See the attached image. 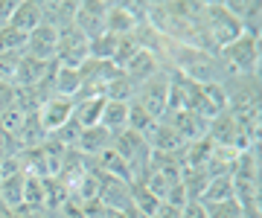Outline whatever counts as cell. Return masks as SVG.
I'll return each instance as SVG.
<instances>
[{
    "label": "cell",
    "instance_id": "obj_1",
    "mask_svg": "<svg viewBox=\"0 0 262 218\" xmlns=\"http://www.w3.org/2000/svg\"><path fill=\"white\" fill-rule=\"evenodd\" d=\"M201 29H204L207 41H210V47L215 53L245 35L242 23L230 15V9L225 3H204V9H201Z\"/></svg>",
    "mask_w": 262,
    "mask_h": 218
},
{
    "label": "cell",
    "instance_id": "obj_2",
    "mask_svg": "<svg viewBox=\"0 0 262 218\" xmlns=\"http://www.w3.org/2000/svg\"><path fill=\"white\" fill-rule=\"evenodd\" d=\"M219 64L225 70V79L230 76H259V38L242 35L225 50H219Z\"/></svg>",
    "mask_w": 262,
    "mask_h": 218
},
{
    "label": "cell",
    "instance_id": "obj_3",
    "mask_svg": "<svg viewBox=\"0 0 262 218\" xmlns=\"http://www.w3.org/2000/svg\"><path fill=\"white\" fill-rule=\"evenodd\" d=\"M146 9L149 3H108L105 15V32L108 35H134L146 23Z\"/></svg>",
    "mask_w": 262,
    "mask_h": 218
},
{
    "label": "cell",
    "instance_id": "obj_4",
    "mask_svg": "<svg viewBox=\"0 0 262 218\" xmlns=\"http://www.w3.org/2000/svg\"><path fill=\"white\" fill-rule=\"evenodd\" d=\"M134 102L140 105L143 111H149L155 119H163L169 102V67H163L158 76H151L149 82H143L134 93Z\"/></svg>",
    "mask_w": 262,
    "mask_h": 218
},
{
    "label": "cell",
    "instance_id": "obj_5",
    "mask_svg": "<svg viewBox=\"0 0 262 218\" xmlns=\"http://www.w3.org/2000/svg\"><path fill=\"white\" fill-rule=\"evenodd\" d=\"M84 61H88V38L76 27L61 29L58 32V44H56V64L79 70Z\"/></svg>",
    "mask_w": 262,
    "mask_h": 218
},
{
    "label": "cell",
    "instance_id": "obj_6",
    "mask_svg": "<svg viewBox=\"0 0 262 218\" xmlns=\"http://www.w3.org/2000/svg\"><path fill=\"white\" fill-rule=\"evenodd\" d=\"M105 15H108V3L105 0H82L76 6V20L73 27L91 41L105 32Z\"/></svg>",
    "mask_w": 262,
    "mask_h": 218
},
{
    "label": "cell",
    "instance_id": "obj_7",
    "mask_svg": "<svg viewBox=\"0 0 262 218\" xmlns=\"http://www.w3.org/2000/svg\"><path fill=\"white\" fill-rule=\"evenodd\" d=\"M163 67H166V64H163V61H160V56H155L151 50H137V53H134V58L122 67L120 73L128 79L134 87H140L143 82H149L151 76H158Z\"/></svg>",
    "mask_w": 262,
    "mask_h": 218
},
{
    "label": "cell",
    "instance_id": "obj_8",
    "mask_svg": "<svg viewBox=\"0 0 262 218\" xmlns=\"http://www.w3.org/2000/svg\"><path fill=\"white\" fill-rule=\"evenodd\" d=\"M56 44H58V32L47 23H41L27 35L24 56L38 58V61H56Z\"/></svg>",
    "mask_w": 262,
    "mask_h": 218
},
{
    "label": "cell",
    "instance_id": "obj_9",
    "mask_svg": "<svg viewBox=\"0 0 262 218\" xmlns=\"http://www.w3.org/2000/svg\"><path fill=\"white\" fill-rule=\"evenodd\" d=\"M160 123H166L184 142L201 140V137L207 134V123L198 114H192V111H166Z\"/></svg>",
    "mask_w": 262,
    "mask_h": 218
},
{
    "label": "cell",
    "instance_id": "obj_10",
    "mask_svg": "<svg viewBox=\"0 0 262 218\" xmlns=\"http://www.w3.org/2000/svg\"><path fill=\"white\" fill-rule=\"evenodd\" d=\"M38 119L47 128V134H56L58 128H64L70 119H73V99H64V96H50L47 102L38 108Z\"/></svg>",
    "mask_w": 262,
    "mask_h": 218
},
{
    "label": "cell",
    "instance_id": "obj_11",
    "mask_svg": "<svg viewBox=\"0 0 262 218\" xmlns=\"http://www.w3.org/2000/svg\"><path fill=\"white\" fill-rule=\"evenodd\" d=\"M53 64H56V61H38V58L20 56V64H18V70H15L12 85L20 87V90H32V87H38L44 79H47V73L53 70Z\"/></svg>",
    "mask_w": 262,
    "mask_h": 218
},
{
    "label": "cell",
    "instance_id": "obj_12",
    "mask_svg": "<svg viewBox=\"0 0 262 218\" xmlns=\"http://www.w3.org/2000/svg\"><path fill=\"white\" fill-rule=\"evenodd\" d=\"M76 0H41V18L47 27H53L56 32L73 27L76 20Z\"/></svg>",
    "mask_w": 262,
    "mask_h": 218
},
{
    "label": "cell",
    "instance_id": "obj_13",
    "mask_svg": "<svg viewBox=\"0 0 262 218\" xmlns=\"http://www.w3.org/2000/svg\"><path fill=\"white\" fill-rule=\"evenodd\" d=\"M44 18H41V0H15V9H12L9 27L29 35L35 27H41Z\"/></svg>",
    "mask_w": 262,
    "mask_h": 218
},
{
    "label": "cell",
    "instance_id": "obj_14",
    "mask_svg": "<svg viewBox=\"0 0 262 218\" xmlns=\"http://www.w3.org/2000/svg\"><path fill=\"white\" fill-rule=\"evenodd\" d=\"M111 134L105 131L102 125H94V128H82L79 131V140H76V152L88 157V160H94L96 154H102L111 149Z\"/></svg>",
    "mask_w": 262,
    "mask_h": 218
},
{
    "label": "cell",
    "instance_id": "obj_15",
    "mask_svg": "<svg viewBox=\"0 0 262 218\" xmlns=\"http://www.w3.org/2000/svg\"><path fill=\"white\" fill-rule=\"evenodd\" d=\"M146 142H149V149L155 154H181V149L187 146L178 134L172 131L166 123H160V119L155 123V128L146 134Z\"/></svg>",
    "mask_w": 262,
    "mask_h": 218
},
{
    "label": "cell",
    "instance_id": "obj_16",
    "mask_svg": "<svg viewBox=\"0 0 262 218\" xmlns=\"http://www.w3.org/2000/svg\"><path fill=\"white\" fill-rule=\"evenodd\" d=\"M225 6L230 9V15L242 23L245 35H256V38H259V15H262L259 0H236V3H225Z\"/></svg>",
    "mask_w": 262,
    "mask_h": 218
},
{
    "label": "cell",
    "instance_id": "obj_17",
    "mask_svg": "<svg viewBox=\"0 0 262 218\" xmlns=\"http://www.w3.org/2000/svg\"><path fill=\"white\" fill-rule=\"evenodd\" d=\"M105 108V96H82L73 102V123L79 128H94L99 125V116H102Z\"/></svg>",
    "mask_w": 262,
    "mask_h": 218
},
{
    "label": "cell",
    "instance_id": "obj_18",
    "mask_svg": "<svg viewBox=\"0 0 262 218\" xmlns=\"http://www.w3.org/2000/svg\"><path fill=\"white\" fill-rule=\"evenodd\" d=\"M47 140H50V134H47V128L41 125L38 114H27L24 125H20L18 134H15V142H18V149H20V152H24V149H38V146H44Z\"/></svg>",
    "mask_w": 262,
    "mask_h": 218
},
{
    "label": "cell",
    "instance_id": "obj_19",
    "mask_svg": "<svg viewBox=\"0 0 262 218\" xmlns=\"http://www.w3.org/2000/svg\"><path fill=\"white\" fill-rule=\"evenodd\" d=\"M99 125L105 131L117 137L128 128V102H111L105 99V108H102V116H99Z\"/></svg>",
    "mask_w": 262,
    "mask_h": 218
},
{
    "label": "cell",
    "instance_id": "obj_20",
    "mask_svg": "<svg viewBox=\"0 0 262 218\" xmlns=\"http://www.w3.org/2000/svg\"><path fill=\"white\" fill-rule=\"evenodd\" d=\"M236 198V186H233V178L230 175H215L210 178L204 195H201V207H210V204H225V201H233Z\"/></svg>",
    "mask_w": 262,
    "mask_h": 218
},
{
    "label": "cell",
    "instance_id": "obj_21",
    "mask_svg": "<svg viewBox=\"0 0 262 218\" xmlns=\"http://www.w3.org/2000/svg\"><path fill=\"white\" fill-rule=\"evenodd\" d=\"M82 93V79H79V70H70V67H58L53 73V96H64V99H79Z\"/></svg>",
    "mask_w": 262,
    "mask_h": 218
},
{
    "label": "cell",
    "instance_id": "obj_22",
    "mask_svg": "<svg viewBox=\"0 0 262 218\" xmlns=\"http://www.w3.org/2000/svg\"><path fill=\"white\" fill-rule=\"evenodd\" d=\"M134 93H137V87L131 85L122 73H117V76L105 85V90H102V96H105V99H111V102H131Z\"/></svg>",
    "mask_w": 262,
    "mask_h": 218
},
{
    "label": "cell",
    "instance_id": "obj_23",
    "mask_svg": "<svg viewBox=\"0 0 262 218\" xmlns=\"http://www.w3.org/2000/svg\"><path fill=\"white\" fill-rule=\"evenodd\" d=\"M155 123H158V119H155L149 111H143L140 105L131 99L128 102V128H125V131H134V134H143V137H146V134L155 128Z\"/></svg>",
    "mask_w": 262,
    "mask_h": 218
},
{
    "label": "cell",
    "instance_id": "obj_24",
    "mask_svg": "<svg viewBox=\"0 0 262 218\" xmlns=\"http://www.w3.org/2000/svg\"><path fill=\"white\" fill-rule=\"evenodd\" d=\"M114 50H117V35H108V32L88 41V58H96V61H111Z\"/></svg>",
    "mask_w": 262,
    "mask_h": 218
},
{
    "label": "cell",
    "instance_id": "obj_25",
    "mask_svg": "<svg viewBox=\"0 0 262 218\" xmlns=\"http://www.w3.org/2000/svg\"><path fill=\"white\" fill-rule=\"evenodd\" d=\"M24 47H27V35L24 32L12 29L9 23L0 27V53H24Z\"/></svg>",
    "mask_w": 262,
    "mask_h": 218
},
{
    "label": "cell",
    "instance_id": "obj_26",
    "mask_svg": "<svg viewBox=\"0 0 262 218\" xmlns=\"http://www.w3.org/2000/svg\"><path fill=\"white\" fill-rule=\"evenodd\" d=\"M207 218H242V204L239 201H225V204H210L204 207Z\"/></svg>",
    "mask_w": 262,
    "mask_h": 218
},
{
    "label": "cell",
    "instance_id": "obj_27",
    "mask_svg": "<svg viewBox=\"0 0 262 218\" xmlns=\"http://www.w3.org/2000/svg\"><path fill=\"white\" fill-rule=\"evenodd\" d=\"M163 204H166V207H175V209H184L187 204H192V201H189L187 189H184V183L178 180V183H172V186L166 189V195H163Z\"/></svg>",
    "mask_w": 262,
    "mask_h": 218
},
{
    "label": "cell",
    "instance_id": "obj_28",
    "mask_svg": "<svg viewBox=\"0 0 262 218\" xmlns=\"http://www.w3.org/2000/svg\"><path fill=\"white\" fill-rule=\"evenodd\" d=\"M24 53H0V82H12Z\"/></svg>",
    "mask_w": 262,
    "mask_h": 218
},
{
    "label": "cell",
    "instance_id": "obj_29",
    "mask_svg": "<svg viewBox=\"0 0 262 218\" xmlns=\"http://www.w3.org/2000/svg\"><path fill=\"white\" fill-rule=\"evenodd\" d=\"M15 85L12 82H0V111H6L9 105H15Z\"/></svg>",
    "mask_w": 262,
    "mask_h": 218
},
{
    "label": "cell",
    "instance_id": "obj_30",
    "mask_svg": "<svg viewBox=\"0 0 262 218\" xmlns=\"http://www.w3.org/2000/svg\"><path fill=\"white\" fill-rule=\"evenodd\" d=\"M12 9H15V0H0V27H6V23H9Z\"/></svg>",
    "mask_w": 262,
    "mask_h": 218
},
{
    "label": "cell",
    "instance_id": "obj_31",
    "mask_svg": "<svg viewBox=\"0 0 262 218\" xmlns=\"http://www.w3.org/2000/svg\"><path fill=\"white\" fill-rule=\"evenodd\" d=\"M151 218H181V209L166 207V204H160V207H158V212H155Z\"/></svg>",
    "mask_w": 262,
    "mask_h": 218
}]
</instances>
